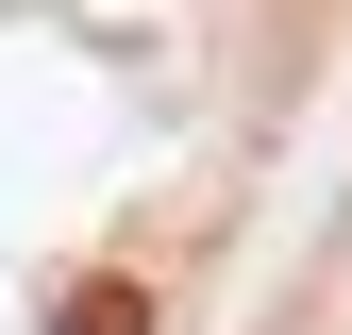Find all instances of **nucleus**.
Instances as JSON below:
<instances>
[{
    "label": "nucleus",
    "mask_w": 352,
    "mask_h": 335,
    "mask_svg": "<svg viewBox=\"0 0 352 335\" xmlns=\"http://www.w3.org/2000/svg\"><path fill=\"white\" fill-rule=\"evenodd\" d=\"M67 335H151V285H118V268L67 285Z\"/></svg>",
    "instance_id": "obj_1"
}]
</instances>
